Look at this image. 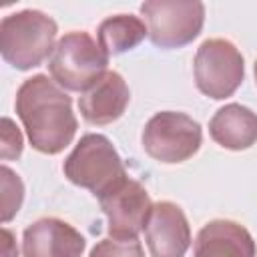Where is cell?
<instances>
[{"instance_id":"1","label":"cell","mask_w":257,"mask_h":257,"mask_svg":"<svg viewBox=\"0 0 257 257\" xmlns=\"http://www.w3.org/2000/svg\"><path fill=\"white\" fill-rule=\"evenodd\" d=\"M14 106L32 149L38 153L58 155L72 143L78 128L72 98L46 74L26 78L16 90Z\"/></svg>"},{"instance_id":"2","label":"cell","mask_w":257,"mask_h":257,"mask_svg":"<svg viewBox=\"0 0 257 257\" xmlns=\"http://www.w3.org/2000/svg\"><path fill=\"white\" fill-rule=\"evenodd\" d=\"M58 26L52 16L36 8L12 12L0 22V54L16 70L40 66L54 52Z\"/></svg>"},{"instance_id":"3","label":"cell","mask_w":257,"mask_h":257,"mask_svg":"<svg viewBox=\"0 0 257 257\" xmlns=\"http://www.w3.org/2000/svg\"><path fill=\"white\" fill-rule=\"evenodd\" d=\"M64 177L94 197H102L128 175L114 145L100 133H86L74 145L62 165Z\"/></svg>"},{"instance_id":"4","label":"cell","mask_w":257,"mask_h":257,"mask_svg":"<svg viewBox=\"0 0 257 257\" xmlns=\"http://www.w3.org/2000/svg\"><path fill=\"white\" fill-rule=\"evenodd\" d=\"M108 66V54L84 30L66 32L48 60L52 80L66 90L84 92L92 86Z\"/></svg>"},{"instance_id":"5","label":"cell","mask_w":257,"mask_h":257,"mask_svg":"<svg viewBox=\"0 0 257 257\" xmlns=\"http://www.w3.org/2000/svg\"><path fill=\"white\" fill-rule=\"evenodd\" d=\"M145 153L167 165L183 163L191 159L203 143L201 124L179 110H161L153 114L141 135Z\"/></svg>"},{"instance_id":"6","label":"cell","mask_w":257,"mask_h":257,"mask_svg":"<svg viewBox=\"0 0 257 257\" xmlns=\"http://www.w3.org/2000/svg\"><path fill=\"white\" fill-rule=\"evenodd\" d=\"M149 38L159 48H181L193 42L205 22V4L199 0H147L141 4Z\"/></svg>"},{"instance_id":"7","label":"cell","mask_w":257,"mask_h":257,"mask_svg":"<svg viewBox=\"0 0 257 257\" xmlns=\"http://www.w3.org/2000/svg\"><path fill=\"white\" fill-rule=\"evenodd\" d=\"M197 88L215 100L235 94L245 78L241 50L227 38H207L201 42L193 62Z\"/></svg>"},{"instance_id":"8","label":"cell","mask_w":257,"mask_h":257,"mask_svg":"<svg viewBox=\"0 0 257 257\" xmlns=\"http://www.w3.org/2000/svg\"><path fill=\"white\" fill-rule=\"evenodd\" d=\"M98 203L112 239H139V233L145 231L153 211V201L147 189L131 177L102 195Z\"/></svg>"},{"instance_id":"9","label":"cell","mask_w":257,"mask_h":257,"mask_svg":"<svg viewBox=\"0 0 257 257\" xmlns=\"http://www.w3.org/2000/svg\"><path fill=\"white\" fill-rule=\"evenodd\" d=\"M145 241L151 257H185L191 227L183 209L173 201L155 203L145 227Z\"/></svg>"},{"instance_id":"10","label":"cell","mask_w":257,"mask_h":257,"mask_svg":"<svg viewBox=\"0 0 257 257\" xmlns=\"http://www.w3.org/2000/svg\"><path fill=\"white\" fill-rule=\"evenodd\" d=\"M84 237L58 217H42L22 233V257H82Z\"/></svg>"},{"instance_id":"11","label":"cell","mask_w":257,"mask_h":257,"mask_svg":"<svg viewBox=\"0 0 257 257\" xmlns=\"http://www.w3.org/2000/svg\"><path fill=\"white\" fill-rule=\"evenodd\" d=\"M131 90L116 70H106L92 86L78 96V108L88 124H110L120 118L128 106Z\"/></svg>"},{"instance_id":"12","label":"cell","mask_w":257,"mask_h":257,"mask_svg":"<svg viewBox=\"0 0 257 257\" xmlns=\"http://www.w3.org/2000/svg\"><path fill=\"white\" fill-rule=\"evenodd\" d=\"M251 233L231 219H215L201 227L193 245V257H255Z\"/></svg>"},{"instance_id":"13","label":"cell","mask_w":257,"mask_h":257,"mask_svg":"<svg viewBox=\"0 0 257 257\" xmlns=\"http://www.w3.org/2000/svg\"><path fill=\"white\" fill-rule=\"evenodd\" d=\"M211 139L229 151H245L257 143V112L239 102L221 106L209 120Z\"/></svg>"},{"instance_id":"14","label":"cell","mask_w":257,"mask_h":257,"mask_svg":"<svg viewBox=\"0 0 257 257\" xmlns=\"http://www.w3.org/2000/svg\"><path fill=\"white\" fill-rule=\"evenodd\" d=\"M149 34L147 24L135 14H114L98 24L96 36L100 48L108 56H116L139 46Z\"/></svg>"},{"instance_id":"15","label":"cell","mask_w":257,"mask_h":257,"mask_svg":"<svg viewBox=\"0 0 257 257\" xmlns=\"http://www.w3.org/2000/svg\"><path fill=\"white\" fill-rule=\"evenodd\" d=\"M0 181H2V223H8L22 207L24 183L8 165L0 167Z\"/></svg>"},{"instance_id":"16","label":"cell","mask_w":257,"mask_h":257,"mask_svg":"<svg viewBox=\"0 0 257 257\" xmlns=\"http://www.w3.org/2000/svg\"><path fill=\"white\" fill-rule=\"evenodd\" d=\"M88 257H145V249L139 239L106 237L90 249Z\"/></svg>"},{"instance_id":"17","label":"cell","mask_w":257,"mask_h":257,"mask_svg":"<svg viewBox=\"0 0 257 257\" xmlns=\"http://www.w3.org/2000/svg\"><path fill=\"white\" fill-rule=\"evenodd\" d=\"M0 155L4 161H12L18 159L22 155L24 149V139L20 128L14 124V120L10 116H2V137H0Z\"/></svg>"},{"instance_id":"18","label":"cell","mask_w":257,"mask_h":257,"mask_svg":"<svg viewBox=\"0 0 257 257\" xmlns=\"http://www.w3.org/2000/svg\"><path fill=\"white\" fill-rule=\"evenodd\" d=\"M2 237H4V249H2V257H18V249L14 245V237L8 229H2Z\"/></svg>"},{"instance_id":"19","label":"cell","mask_w":257,"mask_h":257,"mask_svg":"<svg viewBox=\"0 0 257 257\" xmlns=\"http://www.w3.org/2000/svg\"><path fill=\"white\" fill-rule=\"evenodd\" d=\"M253 72H255V82H257V60H255V66H253Z\"/></svg>"}]
</instances>
